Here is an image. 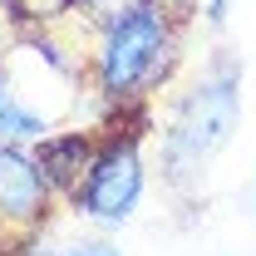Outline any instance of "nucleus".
I'll return each instance as SVG.
<instances>
[{
    "instance_id": "f257e3e1",
    "label": "nucleus",
    "mask_w": 256,
    "mask_h": 256,
    "mask_svg": "<svg viewBox=\"0 0 256 256\" xmlns=\"http://www.w3.org/2000/svg\"><path fill=\"white\" fill-rule=\"evenodd\" d=\"M162 40H168V25H162V15L153 5L108 20V44H104V60H98L104 89H108V94L138 89V84L153 74V64H158Z\"/></svg>"
},
{
    "instance_id": "f03ea898",
    "label": "nucleus",
    "mask_w": 256,
    "mask_h": 256,
    "mask_svg": "<svg viewBox=\"0 0 256 256\" xmlns=\"http://www.w3.org/2000/svg\"><path fill=\"white\" fill-rule=\"evenodd\" d=\"M143 192V162H138V148L133 143H114L104 158H94L89 168V182L79 188V202L89 217H104V222H124L133 212Z\"/></svg>"
},
{
    "instance_id": "7ed1b4c3",
    "label": "nucleus",
    "mask_w": 256,
    "mask_h": 256,
    "mask_svg": "<svg viewBox=\"0 0 256 256\" xmlns=\"http://www.w3.org/2000/svg\"><path fill=\"white\" fill-rule=\"evenodd\" d=\"M44 172L25 162L15 148H0V212L5 217H40L44 207Z\"/></svg>"
},
{
    "instance_id": "20e7f679",
    "label": "nucleus",
    "mask_w": 256,
    "mask_h": 256,
    "mask_svg": "<svg viewBox=\"0 0 256 256\" xmlns=\"http://www.w3.org/2000/svg\"><path fill=\"white\" fill-rule=\"evenodd\" d=\"M44 133V118L34 114L30 104H20L15 89L0 79V148H10V143H30Z\"/></svg>"
},
{
    "instance_id": "39448f33",
    "label": "nucleus",
    "mask_w": 256,
    "mask_h": 256,
    "mask_svg": "<svg viewBox=\"0 0 256 256\" xmlns=\"http://www.w3.org/2000/svg\"><path fill=\"white\" fill-rule=\"evenodd\" d=\"M89 10H94L98 20H118V15H128V10H143L148 0H84Z\"/></svg>"
},
{
    "instance_id": "423d86ee",
    "label": "nucleus",
    "mask_w": 256,
    "mask_h": 256,
    "mask_svg": "<svg viewBox=\"0 0 256 256\" xmlns=\"http://www.w3.org/2000/svg\"><path fill=\"white\" fill-rule=\"evenodd\" d=\"M20 10V20H44V15H60L69 0H10Z\"/></svg>"
},
{
    "instance_id": "0eeeda50",
    "label": "nucleus",
    "mask_w": 256,
    "mask_h": 256,
    "mask_svg": "<svg viewBox=\"0 0 256 256\" xmlns=\"http://www.w3.org/2000/svg\"><path fill=\"white\" fill-rule=\"evenodd\" d=\"M207 10H212V20H222V10H226V0H212V5H207Z\"/></svg>"
},
{
    "instance_id": "6e6552de",
    "label": "nucleus",
    "mask_w": 256,
    "mask_h": 256,
    "mask_svg": "<svg viewBox=\"0 0 256 256\" xmlns=\"http://www.w3.org/2000/svg\"><path fill=\"white\" fill-rule=\"evenodd\" d=\"M74 256H114V252H104V246H89V252H74Z\"/></svg>"
},
{
    "instance_id": "1a4fd4ad",
    "label": "nucleus",
    "mask_w": 256,
    "mask_h": 256,
    "mask_svg": "<svg viewBox=\"0 0 256 256\" xmlns=\"http://www.w3.org/2000/svg\"><path fill=\"white\" fill-rule=\"evenodd\" d=\"M40 256H44V252H40Z\"/></svg>"
}]
</instances>
